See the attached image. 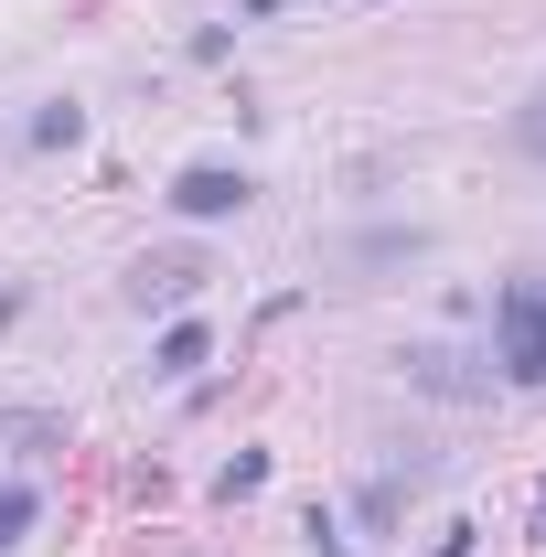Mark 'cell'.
I'll list each match as a JSON object with an SVG mask.
<instances>
[{
  "label": "cell",
  "instance_id": "6da1fadb",
  "mask_svg": "<svg viewBox=\"0 0 546 557\" xmlns=\"http://www.w3.org/2000/svg\"><path fill=\"white\" fill-rule=\"evenodd\" d=\"M493 364H504L514 386H546V269L493 289Z\"/></svg>",
  "mask_w": 546,
  "mask_h": 557
},
{
  "label": "cell",
  "instance_id": "7a4b0ae2",
  "mask_svg": "<svg viewBox=\"0 0 546 557\" xmlns=\"http://www.w3.org/2000/svg\"><path fill=\"white\" fill-rule=\"evenodd\" d=\"M247 205H258V183H247L236 161H183V172H172V214H183V225H225V214H247Z\"/></svg>",
  "mask_w": 546,
  "mask_h": 557
},
{
  "label": "cell",
  "instance_id": "3957f363",
  "mask_svg": "<svg viewBox=\"0 0 546 557\" xmlns=\"http://www.w3.org/2000/svg\"><path fill=\"white\" fill-rule=\"evenodd\" d=\"M204 354H214V333H204V322H172V333L150 344V375H172V386H183V375H194Z\"/></svg>",
  "mask_w": 546,
  "mask_h": 557
},
{
  "label": "cell",
  "instance_id": "277c9868",
  "mask_svg": "<svg viewBox=\"0 0 546 557\" xmlns=\"http://www.w3.org/2000/svg\"><path fill=\"white\" fill-rule=\"evenodd\" d=\"M33 525H44V493H33V483H0V557L22 547Z\"/></svg>",
  "mask_w": 546,
  "mask_h": 557
},
{
  "label": "cell",
  "instance_id": "5b68a950",
  "mask_svg": "<svg viewBox=\"0 0 546 557\" xmlns=\"http://www.w3.org/2000/svg\"><path fill=\"white\" fill-rule=\"evenodd\" d=\"M75 139H86V108H44V119H33V150H75Z\"/></svg>",
  "mask_w": 546,
  "mask_h": 557
},
{
  "label": "cell",
  "instance_id": "8992f818",
  "mask_svg": "<svg viewBox=\"0 0 546 557\" xmlns=\"http://www.w3.org/2000/svg\"><path fill=\"white\" fill-rule=\"evenodd\" d=\"M258 483H269V450H236V461L214 472V493H225V504H236V493H258Z\"/></svg>",
  "mask_w": 546,
  "mask_h": 557
},
{
  "label": "cell",
  "instance_id": "52a82bcc",
  "mask_svg": "<svg viewBox=\"0 0 546 557\" xmlns=\"http://www.w3.org/2000/svg\"><path fill=\"white\" fill-rule=\"evenodd\" d=\"M472 547H482L472 525H439V536H429V557H472Z\"/></svg>",
  "mask_w": 546,
  "mask_h": 557
},
{
  "label": "cell",
  "instance_id": "ba28073f",
  "mask_svg": "<svg viewBox=\"0 0 546 557\" xmlns=\"http://www.w3.org/2000/svg\"><path fill=\"white\" fill-rule=\"evenodd\" d=\"M514 139H525V150H546V86H536V108L514 119Z\"/></svg>",
  "mask_w": 546,
  "mask_h": 557
},
{
  "label": "cell",
  "instance_id": "9c48e42d",
  "mask_svg": "<svg viewBox=\"0 0 546 557\" xmlns=\"http://www.w3.org/2000/svg\"><path fill=\"white\" fill-rule=\"evenodd\" d=\"M536 547H546V483H536Z\"/></svg>",
  "mask_w": 546,
  "mask_h": 557
}]
</instances>
